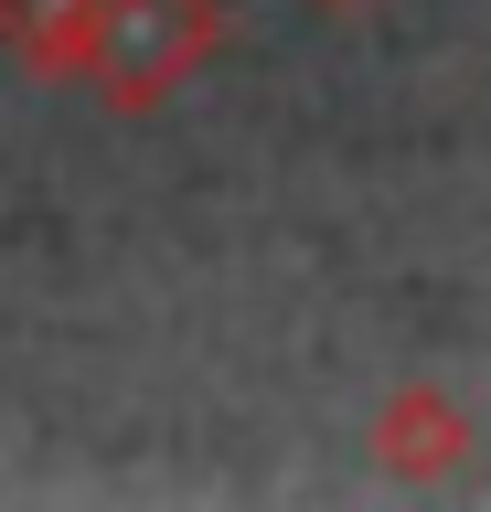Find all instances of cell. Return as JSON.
<instances>
[{
    "label": "cell",
    "instance_id": "7a4b0ae2",
    "mask_svg": "<svg viewBox=\"0 0 491 512\" xmlns=\"http://www.w3.org/2000/svg\"><path fill=\"white\" fill-rule=\"evenodd\" d=\"M459 448H470V416H459L449 395H427V384H417V395H395V406H385V459H395V470H449Z\"/></svg>",
    "mask_w": 491,
    "mask_h": 512
},
{
    "label": "cell",
    "instance_id": "3957f363",
    "mask_svg": "<svg viewBox=\"0 0 491 512\" xmlns=\"http://www.w3.org/2000/svg\"><path fill=\"white\" fill-rule=\"evenodd\" d=\"M86 11H97V0H0V43H11L22 64H43V75H75Z\"/></svg>",
    "mask_w": 491,
    "mask_h": 512
},
{
    "label": "cell",
    "instance_id": "6da1fadb",
    "mask_svg": "<svg viewBox=\"0 0 491 512\" xmlns=\"http://www.w3.org/2000/svg\"><path fill=\"white\" fill-rule=\"evenodd\" d=\"M214 32H225L214 0H97L75 75H86L107 107H150V96H171L203 54H214Z\"/></svg>",
    "mask_w": 491,
    "mask_h": 512
}]
</instances>
